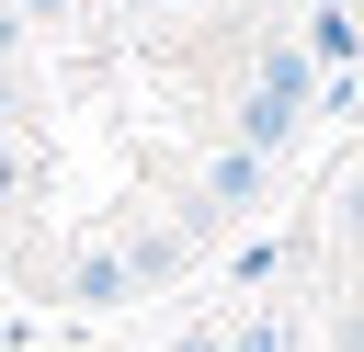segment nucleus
<instances>
[{
    "label": "nucleus",
    "mask_w": 364,
    "mask_h": 352,
    "mask_svg": "<svg viewBox=\"0 0 364 352\" xmlns=\"http://www.w3.org/2000/svg\"><path fill=\"white\" fill-rule=\"evenodd\" d=\"M171 352H228V329H182V341H171Z\"/></svg>",
    "instance_id": "nucleus-8"
},
{
    "label": "nucleus",
    "mask_w": 364,
    "mask_h": 352,
    "mask_svg": "<svg viewBox=\"0 0 364 352\" xmlns=\"http://www.w3.org/2000/svg\"><path fill=\"white\" fill-rule=\"evenodd\" d=\"M68 295H80V307H125V295H136V261H125V250H80V261H68Z\"/></svg>",
    "instance_id": "nucleus-3"
},
{
    "label": "nucleus",
    "mask_w": 364,
    "mask_h": 352,
    "mask_svg": "<svg viewBox=\"0 0 364 352\" xmlns=\"http://www.w3.org/2000/svg\"><path fill=\"white\" fill-rule=\"evenodd\" d=\"M11 57H23V23H11V0H0V68H11Z\"/></svg>",
    "instance_id": "nucleus-9"
},
{
    "label": "nucleus",
    "mask_w": 364,
    "mask_h": 352,
    "mask_svg": "<svg viewBox=\"0 0 364 352\" xmlns=\"http://www.w3.org/2000/svg\"><path fill=\"white\" fill-rule=\"evenodd\" d=\"M68 11H80V0H11V23H23V34H46V23H68Z\"/></svg>",
    "instance_id": "nucleus-5"
},
{
    "label": "nucleus",
    "mask_w": 364,
    "mask_h": 352,
    "mask_svg": "<svg viewBox=\"0 0 364 352\" xmlns=\"http://www.w3.org/2000/svg\"><path fill=\"white\" fill-rule=\"evenodd\" d=\"M262 182H273V159L216 148V159H205V216H250V204H262Z\"/></svg>",
    "instance_id": "nucleus-2"
},
{
    "label": "nucleus",
    "mask_w": 364,
    "mask_h": 352,
    "mask_svg": "<svg viewBox=\"0 0 364 352\" xmlns=\"http://www.w3.org/2000/svg\"><path fill=\"white\" fill-rule=\"evenodd\" d=\"M353 45H364V23H353L341 0H318V23H307V57H330V68H341Z\"/></svg>",
    "instance_id": "nucleus-4"
},
{
    "label": "nucleus",
    "mask_w": 364,
    "mask_h": 352,
    "mask_svg": "<svg viewBox=\"0 0 364 352\" xmlns=\"http://www.w3.org/2000/svg\"><path fill=\"white\" fill-rule=\"evenodd\" d=\"M341 11H364V0H341Z\"/></svg>",
    "instance_id": "nucleus-11"
},
{
    "label": "nucleus",
    "mask_w": 364,
    "mask_h": 352,
    "mask_svg": "<svg viewBox=\"0 0 364 352\" xmlns=\"http://www.w3.org/2000/svg\"><path fill=\"white\" fill-rule=\"evenodd\" d=\"M125 11H193V0H125Z\"/></svg>",
    "instance_id": "nucleus-10"
},
{
    "label": "nucleus",
    "mask_w": 364,
    "mask_h": 352,
    "mask_svg": "<svg viewBox=\"0 0 364 352\" xmlns=\"http://www.w3.org/2000/svg\"><path fill=\"white\" fill-rule=\"evenodd\" d=\"M11 204H23V148L0 136V216H11Z\"/></svg>",
    "instance_id": "nucleus-6"
},
{
    "label": "nucleus",
    "mask_w": 364,
    "mask_h": 352,
    "mask_svg": "<svg viewBox=\"0 0 364 352\" xmlns=\"http://www.w3.org/2000/svg\"><path fill=\"white\" fill-rule=\"evenodd\" d=\"M341 238H364V170L341 182Z\"/></svg>",
    "instance_id": "nucleus-7"
},
{
    "label": "nucleus",
    "mask_w": 364,
    "mask_h": 352,
    "mask_svg": "<svg viewBox=\"0 0 364 352\" xmlns=\"http://www.w3.org/2000/svg\"><path fill=\"white\" fill-rule=\"evenodd\" d=\"M296 114H307V57H296V45H262L250 102H239V148H250V159L296 148Z\"/></svg>",
    "instance_id": "nucleus-1"
}]
</instances>
